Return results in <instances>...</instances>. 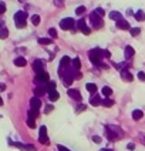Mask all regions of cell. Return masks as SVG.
<instances>
[{
    "label": "cell",
    "mask_w": 145,
    "mask_h": 151,
    "mask_svg": "<svg viewBox=\"0 0 145 151\" xmlns=\"http://www.w3.org/2000/svg\"><path fill=\"white\" fill-rule=\"evenodd\" d=\"M48 78H50V76L48 73H46V71H40V73H37L36 74V83L37 84H47L48 83Z\"/></svg>",
    "instance_id": "obj_4"
},
{
    "label": "cell",
    "mask_w": 145,
    "mask_h": 151,
    "mask_svg": "<svg viewBox=\"0 0 145 151\" xmlns=\"http://www.w3.org/2000/svg\"><path fill=\"white\" fill-rule=\"evenodd\" d=\"M90 103H91V106H100L101 104V97L94 93V96L90 98Z\"/></svg>",
    "instance_id": "obj_14"
},
{
    "label": "cell",
    "mask_w": 145,
    "mask_h": 151,
    "mask_svg": "<svg viewBox=\"0 0 145 151\" xmlns=\"http://www.w3.org/2000/svg\"><path fill=\"white\" fill-rule=\"evenodd\" d=\"M103 94H104L105 97H109V96L112 94V90H111L109 87H107V86H105V87H103Z\"/></svg>",
    "instance_id": "obj_31"
},
{
    "label": "cell",
    "mask_w": 145,
    "mask_h": 151,
    "mask_svg": "<svg viewBox=\"0 0 145 151\" xmlns=\"http://www.w3.org/2000/svg\"><path fill=\"white\" fill-rule=\"evenodd\" d=\"M70 63H71V59H70L68 56H64V57L60 60V69H58V71H63L64 69H67Z\"/></svg>",
    "instance_id": "obj_7"
},
{
    "label": "cell",
    "mask_w": 145,
    "mask_h": 151,
    "mask_svg": "<svg viewBox=\"0 0 145 151\" xmlns=\"http://www.w3.org/2000/svg\"><path fill=\"white\" fill-rule=\"evenodd\" d=\"M48 34H50V37H57V30H56V29H50V30H48Z\"/></svg>",
    "instance_id": "obj_35"
},
{
    "label": "cell",
    "mask_w": 145,
    "mask_h": 151,
    "mask_svg": "<svg viewBox=\"0 0 145 151\" xmlns=\"http://www.w3.org/2000/svg\"><path fill=\"white\" fill-rule=\"evenodd\" d=\"M26 20H27V13L26 11H17L14 14V23L17 29H24L26 27Z\"/></svg>",
    "instance_id": "obj_1"
},
{
    "label": "cell",
    "mask_w": 145,
    "mask_h": 151,
    "mask_svg": "<svg viewBox=\"0 0 145 151\" xmlns=\"http://www.w3.org/2000/svg\"><path fill=\"white\" fill-rule=\"evenodd\" d=\"M95 13L98 14V16H101V17H104V14H105V11L101 9V7H98V9H95Z\"/></svg>",
    "instance_id": "obj_36"
},
{
    "label": "cell",
    "mask_w": 145,
    "mask_h": 151,
    "mask_svg": "<svg viewBox=\"0 0 145 151\" xmlns=\"http://www.w3.org/2000/svg\"><path fill=\"white\" fill-rule=\"evenodd\" d=\"M4 11H6V4L3 1H0V14H3Z\"/></svg>",
    "instance_id": "obj_37"
},
{
    "label": "cell",
    "mask_w": 145,
    "mask_h": 151,
    "mask_svg": "<svg viewBox=\"0 0 145 151\" xmlns=\"http://www.w3.org/2000/svg\"><path fill=\"white\" fill-rule=\"evenodd\" d=\"M103 57H107L108 59V57H111V53H109L108 50H103Z\"/></svg>",
    "instance_id": "obj_39"
},
{
    "label": "cell",
    "mask_w": 145,
    "mask_h": 151,
    "mask_svg": "<svg viewBox=\"0 0 145 151\" xmlns=\"http://www.w3.org/2000/svg\"><path fill=\"white\" fill-rule=\"evenodd\" d=\"M117 27L118 29H121V30H130L131 27H130V23L128 22H125L124 19H121V20H118L117 22Z\"/></svg>",
    "instance_id": "obj_12"
},
{
    "label": "cell",
    "mask_w": 145,
    "mask_h": 151,
    "mask_svg": "<svg viewBox=\"0 0 145 151\" xmlns=\"http://www.w3.org/2000/svg\"><path fill=\"white\" fill-rule=\"evenodd\" d=\"M34 94H36V97H40V96H43V94H46V86L44 87H36L34 88Z\"/></svg>",
    "instance_id": "obj_19"
},
{
    "label": "cell",
    "mask_w": 145,
    "mask_h": 151,
    "mask_svg": "<svg viewBox=\"0 0 145 151\" xmlns=\"http://www.w3.org/2000/svg\"><path fill=\"white\" fill-rule=\"evenodd\" d=\"M100 151H112V150H109V148H104V150H100Z\"/></svg>",
    "instance_id": "obj_46"
},
{
    "label": "cell",
    "mask_w": 145,
    "mask_h": 151,
    "mask_svg": "<svg viewBox=\"0 0 145 151\" xmlns=\"http://www.w3.org/2000/svg\"><path fill=\"white\" fill-rule=\"evenodd\" d=\"M77 26H78V30H81L84 34H87V36H88V34L91 33V29L85 26V20H84V19H80V22L77 23Z\"/></svg>",
    "instance_id": "obj_6"
},
{
    "label": "cell",
    "mask_w": 145,
    "mask_h": 151,
    "mask_svg": "<svg viewBox=\"0 0 145 151\" xmlns=\"http://www.w3.org/2000/svg\"><path fill=\"white\" fill-rule=\"evenodd\" d=\"M14 64H16L17 67H24V66L27 64V61H26L24 57H17V59H14Z\"/></svg>",
    "instance_id": "obj_16"
},
{
    "label": "cell",
    "mask_w": 145,
    "mask_h": 151,
    "mask_svg": "<svg viewBox=\"0 0 145 151\" xmlns=\"http://www.w3.org/2000/svg\"><path fill=\"white\" fill-rule=\"evenodd\" d=\"M27 125H29L30 128H34V127H36V118L29 117V118H27Z\"/></svg>",
    "instance_id": "obj_30"
},
{
    "label": "cell",
    "mask_w": 145,
    "mask_h": 151,
    "mask_svg": "<svg viewBox=\"0 0 145 151\" xmlns=\"http://www.w3.org/2000/svg\"><path fill=\"white\" fill-rule=\"evenodd\" d=\"M90 20H91V24H93V27L94 29H101L103 27V17L101 16H98L95 11H93L91 14H90Z\"/></svg>",
    "instance_id": "obj_2"
},
{
    "label": "cell",
    "mask_w": 145,
    "mask_h": 151,
    "mask_svg": "<svg viewBox=\"0 0 145 151\" xmlns=\"http://www.w3.org/2000/svg\"><path fill=\"white\" fill-rule=\"evenodd\" d=\"M32 23H33L34 26H38V24H40V16H38V14H33V16H32Z\"/></svg>",
    "instance_id": "obj_29"
},
{
    "label": "cell",
    "mask_w": 145,
    "mask_h": 151,
    "mask_svg": "<svg viewBox=\"0 0 145 151\" xmlns=\"http://www.w3.org/2000/svg\"><path fill=\"white\" fill-rule=\"evenodd\" d=\"M128 148H130V150H134V148H135V146H134L132 143H130V144H128Z\"/></svg>",
    "instance_id": "obj_44"
},
{
    "label": "cell",
    "mask_w": 145,
    "mask_h": 151,
    "mask_svg": "<svg viewBox=\"0 0 145 151\" xmlns=\"http://www.w3.org/2000/svg\"><path fill=\"white\" fill-rule=\"evenodd\" d=\"M101 104H103L104 107H112V106H114V101H112L111 98H108V97H107V98L101 100Z\"/></svg>",
    "instance_id": "obj_26"
},
{
    "label": "cell",
    "mask_w": 145,
    "mask_h": 151,
    "mask_svg": "<svg viewBox=\"0 0 145 151\" xmlns=\"http://www.w3.org/2000/svg\"><path fill=\"white\" fill-rule=\"evenodd\" d=\"M38 141H40L41 144H46V146H48V144H50V141H48V135H47V128H46V125L40 127V133H38Z\"/></svg>",
    "instance_id": "obj_3"
},
{
    "label": "cell",
    "mask_w": 145,
    "mask_h": 151,
    "mask_svg": "<svg viewBox=\"0 0 145 151\" xmlns=\"http://www.w3.org/2000/svg\"><path fill=\"white\" fill-rule=\"evenodd\" d=\"M3 24H4V22H3V20H1V19H0V29H1V27H3Z\"/></svg>",
    "instance_id": "obj_45"
},
{
    "label": "cell",
    "mask_w": 145,
    "mask_h": 151,
    "mask_svg": "<svg viewBox=\"0 0 145 151\" xmlns=\"http://www.w3.org/2000/svg\"><path fill=\"white\" fill-rule=\"evenodd\" d=\"M33 70L36 71V74L37 73H40V71H44V63L41 61V60H34L33 61Z\"/></svg>",
    "instance_id": "obj_8"
},
{
    "label": "cell",
    "mask_w": 145,
    "mask_h": 151,
    "mask_svg": "<svg viewBox=\"0 0 145 151\" xmlns=\"http://www.w3.org/2000/svg\"><path fill=\"white\" fill-rule=\"evenodd\" d=\"M51 110H53V106H47L46 107V113H50Z\"/></svg>",
    "instance_id": "obj_43"
},
{
    "label": "cell",
    "mask_w": 145,
    "mask_h": 151,
    "mask_svg": "<svg viewBox=\"0 0 145 151\" xmlns=\"http://www.w3.org/2000/svg\"><path fill=\"white\" fill-rule=\"evenodd\" d=\"M84 11H85V7L84 6H80V7H77V10H75V13L80 16V14H84Z\"/></svg>",
    "instance_id": "obj_34"
},
{
    "label": "cell",
    "mask_w": 145,
    "mask_h": 151,
    "mask_svg": "<svg viewBox=\"0 0 145 151\" xmlns=\"http://www.w3.org/2000/svg\"><path fill=\"white\" fill-rule=\"evenodd\" d=\"M130 32H131V36H138L140 33H141V29H138V27H134V29H130Z\"/></svg>",
    "instance_id": "obj_32"
},
{
    "label": "cell",
    "mask_w": 145,
    "mask_h": 151,
    "mask_svg": "<svg viewBox=\"0 0 145 151\" xmlns=\"http://www.w3.org/2000/svg\"><path fill=\"white\" fill-rule=\"evenodd\" d=\"M68 96L71 97L72 100H75V101H81V94H80V91H78V90L70 88V90H68Z\"/></svg>",
    "instance_id": "obj_10"
},
{
    "label": "cell",
    "mask_w": 145,
    "mask_h": 151,
    "mask_svg": "<svg viewBox=\"0 0 145 151\" xmlns=\"http://www.w3.org/2000/svg\"><path fill=\"white\" fill-rule=\"evenodd\" d=\"M115 130H117L115 127H114V128L107 127V130H105V131H107V137H108L111 141H114V140H117V138H118V134H115Z\"/></svg>",
    "instance_id": "obj_11"
},
{
    "label": "cell",
    "mask_w": 145,
    "mask_h": 151,
    "mask_svg": "<svg viewBox=\"0 0 145 151\" xmlns=\"http://www.w3.org/2000/svg\"><path fill=\"white\" fill-rule=\"evenodd\" d=\"M60 27H61L63 30H70V29L74 27V20H72L71 17L63 19V20L60 22Z\"/></svg>",
    "instance_id": "obj_5"
},
{
    "label": "cell",
    "mask_w": 145,
    "mask_h": 151,
    "mask_svg": "<svg viewBox=\"0 0 145 151\" xmlns=\"http://www.w3.org/2000/svg\"><path fill=\"white\" fill-rule=\"evenodd\" d=\"M138 78H140L141 81H145V73L144 71H140V73H138Z\"/></svg>",
    "instance_id": "obj_38"
},
{
    "label": "cell",
    "mask_w": 145,
    "mask_h": 151,
    "mask_svg": "<svg viewBox=\"0 0 145 151\" xmlns=\"http://www.w3.org/2000/svg\"><path fill=\"white\" fill-rule=\"evenodd\" d=\"M48 98H50V101H57V100L60 98V94H58V91H57V90H53V91H50V93H48Z\"/></svg>",
    "instance_id": "obj_17"
},
{
    "label": "cell",
    "mask_w": 145,
    "mask_h": 151,
    "mask_svg": "<svg viewBox=\"0 0 145 151\" xmlns=\"http://www.w3.org/2000/svg\"><path fill=\"white\" fill-rule=\"evenodd\" d=\"M0 106H3V100H1V97H0Z\"/></svg>",
    "instance_id": "obj_47"
},
{
    "label": "cell",
    "mask_w": 145,
    "mask_h": 151,
    "mask_svg": "<svg viewBox=\"0 0 145 151\" xmlns=\"http://www.w3.org/2000/svg\"><path fill=\"white\" fill-rule=\"evenodd\" d=\"M53 90H56V83H54V81H48V83L46 84V91L50 93V91H53Z\"/></svg>",
    "instance_id": "obj_24"
},
{
    "label": "cell",
    "mask_w": 145,
    "mask_h": 151,
    "mask_svg": "<svg viewBox=\"0 0 145 151\" xmlns=\"http://www.w3.org/2000/svg\"><path fill=\"white\" fill-rule=\"evenodd\" d=\"M142 117H144V113H142L141 110H134V111H132V118H134V120H141Z\"/></svg>",
    "instance_id": "obj_22"
},
{
    "label": "cell",
    "mask_w": 145,
    "mask_h": 151,
    "mask_svg": "<svg viewBox=\"0 0 145 151\" xmlns=\"http://www.w3.org/2000/svg\"><path fill=\"white\" fill-rule=\"evenodd\" d=\"M7 36H9V30L6 29V27H1L0 29V38H7Z\"/></svg>",
    "instance_id": "obj_28"
},
{
    "label": "cell",
    "mask_w": 145,
    "mask_h": 151,
    "mask_svg": "<svg viewBox=\"0 0 145 151\" xmlns=\"http://www.w3.org/2000/svg\"><path fill=\"white\" fill-rule=\"evenodd\" d=\"M93 141L98 144V143H101V137H98V135H94V137H93Z\"/></svg>",
    "instance_id": "obj_40"
},
{
    "label": "cell",
    "mask_w": 145,
    "mask_h": 151,
    "mask_svg": "<svg viewBox=\"0 0 145 151\" xmlns=\"http://www.w3.org/2000/svg\"><path fill=\"white\" fill-rule=\"evenodd\" d=\"M85 88H87L90 93H93V94L97 91V86H95L94 83H87V84H85Z\"/></svg>",
    "instance_id": "obj_23"
},
{
    "label": "cell",
    "mask_w": 145,
    "mask_h": 151,
    "mask_svg": "<svg viewBox=\"0 0 145 151\" xmlns=\"http://www.w3.org/2000/svg\"><path fill=\"white\" fill-rule=\"evenodd\" d=\"M109 17H111L112 20H115V22H118V20L122 19V16H121L119 11H111V13H109Z\"/></svg>",
    "instance_id": "obj_20"
},
{
    "label": "cell",
    "mask_w": 145,
    "mask_h": 151,
    "mask_svg": "<svg viewBox=\"0 0 145 151\" xmlns=\"http://www.w3.org/2000/svg\"><path fill=\"white\" fill-rule=\"evenodd\" d=\"M29 117H32V118H36V117H38V110H30L29 111Z\"/></svg>",
    "instance_id": "obj_33"
},
{
    "label": "cell",
    "mask_w": 145,
    "mask_h": 151,
    "mask_svg": "<svg viewBox=\"0 0 145 151\" xmlns=\"http://www.w3.org/2000/svg\"><path fill=\"white\" fill-rule=\"evenodd\" d=\"M54 4H56V6H60V7H61V6H63V0H54Z\"/></svg>",
    "instance_id": "obj_41"
},
{
    "label": "cell",
    "mask_w": 145,
    "mask_h": 151,
    "mask_svg": "<svg viewBox=\"0 0 145 151\" xmlns=\"http://www.w3.org/2000/svg\"><path fill=\"white\" fill-rule=\"evenodd\" d=\"M124 54H125V59H131V57L135 54V50H134L131 46H127V47H125V51H124Z\"/></svg>",
    "instance_id": "obj_15"
},
{
    "label": "cell",
    "mask_w": 145,
    "mask_h": 151,
    "mask_svg": "<svg viewBox=\"0 0 145 151\" xmlns=\"http://www.w3.org/2000/svg\"><path fill=\"white\" fill-rule=\"evenodd\" d=\"M121 77H122L125 81H132V78H134L132 74H131L128 70H122V71H121Z\"/></svg>",
    "instance_id": "obj_18"
},
{
    "label": "cell",
    "mask_w": 145,
    "mask_h": 151,
    "mask_svg": "<svg viewBox=\"0 0 145 151\" xmlns=\"http://www.w3.org/2000/svg\"><path fill=\"white\" fill-rule=\"evenodd\" d=\"M57 148H58V151H70L68 148H66V147H63V146H58Z\"/></svg>",
    "instance_id": "obj_42"
},
{
    "label": "cell",
    "mask_w": 145,
    "mask_h": 151,
    "mask_svg": "<svg viewBox=\"0 0 145 151\" xmlns=\"http://www.w3.org/2000/svg\"><path fill=\"white\" fill-rule=\"evenodd\" d=\"M11 146L20 148V150H27V151H36V147L34 146H27V144H21V143H10Z\"/></svg>",
    "instance_id": "obj_9"
},
{
    "label": "cell",
    "mask_w": 145,
    "mask_h": 151,
    "mask_svg": "<svg viewBox=\"0 0 145 151\" xmlns=\"http://www.w3.org/2000/svg\"><path fill=\"white\" fill-rule=\"evenodd\" d=\"M71 63H72V69H74V70H80V67H81V61H80V59H78V57L72 59Z\"/></svg>",
    "instance_id": "obj_21"
},
{
    "label": "cell",
    "mask_w": 145,
    "mask_h": 151,
    "mask_svg": "<svg viewBox=\"0 0 145 151\" xmlns=\"http://www.w3.org/2000/svg\"><path fill=\"white\" fill-rule=\"evenodd\" d=\"M135 19L138 20V22H144L145 20V13L142 10H138L137 13H135Z\"/></svg>",
    "instance_id": "obj_25"
},
{
    "label": "cell",
    "mask_w": 145,
    "mask_h": 151,
    "mask_svg": "<svg viewBox=\"0 0 145 151\" xmlns=\"http://www.w3.org/2000/svg\"><path fill=\"white\" fill-rule=\"evenodd\" d=\"M38 43H40V44H43V46H48V44H51V43H53V40H51V38L41 37V38H38Z\"/></svg>",
    "instance_id": "obj_27"
},
{
    "label": "cell",
    "mask_w": 145,
    "mask_h": 151,
    "mask_svg": "<svg viewBox=\"0 0 145 151\" xmlns=\"http://www.w3.org/2000/svg\"><path fill=\"white\" fill-rule=\"evenodd\" d=\"M30 106H32V109H33V110H38V109H40V106H41L40 98H38V97H33V98L30 100Z\"/></svg>",
    "instance_id": "obj_13"
}]
</instances>
